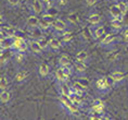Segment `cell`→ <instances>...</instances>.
Wrapping results in <instances>:
<instances>
[{
    "label": "cell",
    "mask_w": 128,
    "mask_h": 120,
    "mask_svg": "<svg viewBox=\"0 0 128 120\" xmlns=\"http://www.w3.org/2000/svg\"><path fill=\"white\" fill-rule=\"evenodd\" d=\"M59 100H60L61 106H62L68 112H70L73 116H78L79 115V109L80 108H79L78 106H76L75 104L71 100V98H70L68 96L59 95Z\"/></svg>",
    "instance_id": "6da1fadb"
},
{
    "label": "cell",
    "mask_w": 128,
    "mask_h": 120,
    "mask_svg": "<svg viewBox=\"0 0 128 120\" xmlns=\"http://www.w3.org/2000/svg\"><path fill=\"white\" fill-rule=\"evenodd\" d=\"M51 30L53 31V34L54 36L56 37H60L65 31H68V22L62 20L60 18H56V20L53 21V24H52V28Z\"/></svg>",
    "instance_id": "7a4b0ae2"
},
{
    "label": "cell",
    "mask_w": 128,
    "mask_h": 120,
    "mask_svg": "<svg viewBox=\"0 0 128 120\" xmlns=\"http://www.w3.org/2000/svg\"><path fill=\"white\" fill-rule=\"evenodd\" d=\"M117 42V36L113 33L110 34H105L103 37L99 42V46L103 47V48H111L112 46H114Z\"/></svg>",
    "instance_id": "3957f363"
},
{
    "label": "cell",
    "mask_w": 128,
    "mask_h": 120,
    "mask_svg": "<svg viewBox=\"0 0 128 120\" xmlns=\"http://www.w3.org/2000/svg\"><path fill=\"white\" fill-rule=\"evenodd\" d=\"M30 48L28 46V39H22V38H15L13 42V46H12V50L13 53H25L26 54L27 49Z\"/></svg>",
    "instance_id": "277c9868"
},
{
    "label": "cell",
    "mask_w": 128,
    "mask_h": 120,
    "mask_svg": "<svg viewBox=\"0 0 128 120\" xmlns=\"http://www.w3.org/2000/svg\"><path fill=\"white\" fill-rule=\"evenodd\" d=\"M96 89H97V91H99L100 93H106L111 90L110 86H108V84L105 75H101L96 80Z\"/></svg>",
    "instance_id": "5b68a950"
},
{
    "label": "cell",
    "mask_w": 128,
    "mask_h": 120,
    "mask_svg": "<svg viewBox=\"0 0 128 120\" xmlns=\"http://www.w3.org/2000/svg\"><path fill=\"white\" fill-rule=\"evenodd\" d=\"M18 28L12 26V25L4 24L0 27V33H1V37H15Z\"/></svg>",
    "instance_id": "8992f818"
},
{
    "label": "cell",
    "mask_w": 128,
    "mask_h": 120,
    "mask_svg": "<svg viewBox=\"0 0 128 120\" xmlns=\"http://www.w3.org/2000/svg\"><path fill=\"white\" fill-rule=\"evenodd\" d=\"M13 54L14 53L12 49H1V53H0L1 67H6L12 59H13Z\"/></svg>",
    "instance_id": "52a82bcc"
},
{
    "label": "cell",
    "mask_w": 128,
    "mask_h": 120,
    "mask_svg": "<svg viewBox=\"0 0 128 120\" xmlns=\"http://www.w3.org/2000/svg\"><path fill=\"white\" fill-rule=\"evenodd\" d=\"M56 84L68 83L70 80V75L63 70L62 67H58L56 71Z\"/></svg>",
    "instance_id": "ba28073f"
},
{
    "label": "cell",
    "mask_w": 128,
    "mask_h": 120,
    "mask_svg": "<svg viewBox=\"0 0 128 120\" xmlns=\"http://www.w3.org/2000/svg\"><path fill=\"white\" fill-rule=\"evenodd\" d=\"M90 35L94 41L101 39V38L105 35V27L103 26V25H96V26H92Z\"/></svg>",
    "instance_id": "9c48e42d"
},
{
    "label": "cell",
    "mask_w": 128,
    "mask_h": 120,
    "mask_svg": "<svg viewBox=\"0 0 128 120\" xmlns=\"http://www.w3.org/2000/svg\"><path fill=\"white\" fill-rule=\"evenodd\" d=\"M44 5L40 0H33L30 5V10L33 12V14H36V15H41L44 12Z\"/></svg>",
    "instance_id": "30bf717a"
},
{
    "label": "cell",
    "mask_w": 128,
    "mask_h": 120,
    "mask_svg": "<svg viewBox=\"0 0 128 120\" xmlns=\"http://www.w3.org/2000/svg\"><path fill=\"white\" fill-rule=\"evenodd\" d=\"M28 75H30V73H28L27 70L21 69L15 73L13 81H14V83H16V84H24L27 81Z\"/></svg>",
    "instance_id": "8fae6325"
},
{
    "label": "cell",
    "mask_w": 128,
    "mask_h": 120,
    "mask_svg": "<svg viewBox=\"0 0 128 120\" xmlns=\"http://www.w3.org/2000/svg\"><path fill=\"white\" fill-rule=\"evenodd\" d=\"M108 12H110V15L112 17V19H117V20H120L123 22L124 21V17L125 15L122 13V11H120V9L118 8V6L115 4L113 6H111L110 7V10H108Z\"/></svg>",
    "instance_id": "7c38bea8"
},
{
    "label": "cell",
    "mask_w": 128,
    "mask_h": 120,
    "mask_svg": "<svg viewBox=\"0 0 128 120\" xmlns=\"http://www.w3.org/2000/svg\"><path fill=\"white\" fill-rule=\"evenodd\" d=\"M28 46H30V49L33 54L41 55L44 53V49L41 48L40 44L38 43L37 39H28Z\"/></svg>",
    "instance_id": "4fadbf2b"
},
{
    "label": "cell",
    "mask_w": 128,
    "mask_h": 120,
    "mask_svg": "<svg viewBox=\"0 0 128 120\" xmlns=\"http://www.w3.org/2000/svg\"><path fill=\"white\" fill-rule=\"evenodd\" d=\"M73 68H74L75 72H77L79 75H84L85 72L87 71V63L75 60L74 62H73Z\"/></svg>",
    "instance_id": "5bb4252c"
},
{
    "label": "cell",
    "mask_w": 128,
    "mask_h": 120,
    "mask_svg": "<svg viewBox=\"0 0 128 120\" xmlns=\"http://www.w3.org/2000/svg\"><path fill=\"white\" fill-rule=\"evenodd\" d=\"M62 46H63V44H62V42H61V39L59 37L53 36V37H51L49 39V48H50V50L56 51V50L61 49Z\"/></svg>",
    "instance_id": "9a60e30c"
},
{
    "label": "cell",
    "mask_w": 128,
    "mask_h": 120,
    "mask_svg": "<svg viewBox=\"0 0 128 120\" xmlns=\"http://www.w3.org/2000/svg\"><path fill=\"white\" fill-rule=\"evenodd\" d=\"M14 37H1L0 38V49H12Z\"/></svg>",
    "instance_id": "2e32d148"
},
{
    "label": "cell",
    "mask_w": 128,
    "mask_h": 120,
    "mask_svg": "<svg viewBox=\"0 0 128 120\" xmlns=\"http://www.w3.org/2000/svg\"><path fill=\"white\" fill-rule=\"evenodd\" d=\"M28 33L30 34V37L32 39H39V38L44 37V31L41 30L39 26H36V27H32V28H28ZM28 34V35H30Z\"/></svg>",
    "instance_id": "e0dca14e"
},
{
    "label": "cell",
    "mask_w": 128,
    "mask_h": 120,
    "mask_svg": "<svg viewBox=\"0 0 128 120\" xmlns=\"http://www.w3.org/2000/svg\"><path fill=\"white\" fill-rule=\"evenodd\" d=\"M58 90H59V94L62 96H68L72 93V87L68 83L58 84Z\"/></svg>",
    "instance_id": "ac0fdd59"
},
{
    "label": "cell",
    "mask_w": 128,
    "mask_h": 120,
    "mask_svg": "<svg viewBox=\"0 0 128 120\" xmlns=\"http://www.w3.org/2000/svg\"><path fill=\"white\" fill-rule=\"evenodd\" d=\"M101 15L99 13H96V12H94V13H90L88 15V22L91 24V26H96V25H100L101 23Z\"/></svg>",
    "instance_id": "d6986e66"
},
{
    "label": "cell",
    "mask_w": 128,
    "mask_h": 120,
    "mask_svg": "<svg viewBox=\"0 0 128 120\" xmlns=\"http://www.w3.org/2000/svg\"><path fill=\"white\" fill-rule=\"evenodd\" d=\"M110 75H111L112 79L115 81V83H116V84H120V83H122L125 80V73L122 72L120 70L113 71V72H111Z\"/></svg>",
    "instance_id": "ffe728a7"
},
{
    "label": "cell",
    "mask_w": 128,
    "mask_h": 120,
    "mask_svg": "<svg viewBox=\"0 0 128 120\" xmlns=\"http://www.w3.org/2000/svg\"><path fill=\"white\" fill-rule=\"evenodd\" d=\"M59 38L61 39V42H62L63 45H68V44L71 43V42L73 41V38H74V36H73V32L70 31V30L65 31Z\"/></svg>",
    "instance_id": "44dd1931"
},
{
    "label": "cell",
    "mask_w": 128,
    "mask_h": 120,
    "mask_svg": "<svg viewBox=\"0 0 128 120\" xmlns=\"http://www.w3.org/2000/svg\"><path fill=\"white\" fill-rule=\"evenodd\" d=\"M39 19H40V17H37L36 14H30L26 21V25L28 26V28L38 26V25H39Z\"/></svg>",
    "instance_id": "7402d4cb"
},
{
    "label": "cell",
    "mask_w": 128,
    "mask_h": 120,
    "mask_svg": "<svg viewBox=\"0 0 128 120\" xmlns=\"http://www.w3.org/2000/svg\"><path fill=\"white\" fill-rule=\"evenodd\" d=\"M38 72H39V75L41 77H48L49 76V74H50V67H49V64H47V63H40V66L39 68H38Z\"/></svg>",
    "instance_id": "603a6c76"
},
{
    "label": "cell",
    "mask_w": 128,
    "mask_h": 120,
    "mask_svg": "<svg viewBox=\"0 0 128 120\" xmlns=\"http://www.w3.org/2000/svg\"><path fill=\"white\" fill-rule=\"evenodd\" d=\"M59 12H60V9L58 8L56 5H53V6H50V7H47L46 9H44V13H46L48 15H50V17L56 19L58 18V14H59Z\"/></svg>",
    "instance_id": "cb8c5ba5"
},
{
    "label": "cell",
    "mask_w": 128,
    "mask_h": 120,
    "mask_svg": "<svg viewBox=\"0 0 128 120\" xmlns=\"http://www.w3.org/2000/svg\"><path fill=\"white\" fill-rule=\"evenodd\" d=\"M71 87H72V91L73 92H75V93H78V94H84L86 91H87V89L82 85V83H79L78 81H74L73 82V84L71 85Z\"/></svg>",
    "instance_id": "d4e9b609"
},
{
    "label": "cell",
    "mask_w": 128,
    "mask_h": 120,
    "mask_svg": "<svg viewBox=\"0 0 128 120\" xmlns=\"http://www.w3.org/2000/svg\"><path fill=\"white\" fill-rule=\"evenodd\" d=\"M72 61L71 57L68 54H62L59 58V67H65V66H71Z\"/></svg>",
    "instance_id": "484cf974"
},
{
    "label": "cell",
    "mask_w": 128,
    "mask_h": 120,
    "mask_svg": "<svg viewBox=\"0 0 128 120\" xmlns=\"http://www.w3.org/2000/svg\"><path fill=\"white\" fill-rule=\"evenodd\" d=\"M66 21L72 25H76V24H78V22H79V17L75 12H70L68 14V17H66Z\"/></svg>",
    "instance_id": "4316f807"
},
{
    "label": "cell",
    "mask_w": 128,
    "mask_h": 120,
    "mask_svg": "<svg viewBox=\"0 0 128 120\" xmlns=\"http://www.w3.org/2000/svg\"><path fill=\"white\" fill-rule=\"evenodd\" d=\"M88 58H89V56H88L87 51H85V50H79L78 53L75 55V60L80 61V62H86L87 63Z\"/></svg>",
    "instance_id": "83f0119b"
},
{
    "label": "cell",
    "mask_w": 128,
    "mask_h": 120,
    "mask_svg": "<svg viewBox=\"0 0 128 120\" xmlns=\"http://www.w3.org/2000/svg\"><path fill=\"white\" fill-rule=\"evenodd\" d=\"M11 99V93L10 91L4 90V91H0V100L2 104H7L10 102Z\"/></svg>",
    "instance_id": "f1b7e54d"
},
{
    "label": "cell",
    "mask_w": 128,
    "mask_h": 120,
    "mask_svg": "<svg viewBox=\"0 0 128 120\" xmlns=\"http://www.w3.org/2000/svg\"><path fill=\"white\" fill-rule=\"evenodd\" d=\"M25 58H26V55H25V53H18V51H16V53L13 54V61L15 63L18 64H21L24 62Z\"/></svg>",
    "instance_id": "f546056e"
},
{
    "label": "cell",
    "mask_w": 128,
    "mask_h": 120,
    "mask_svg": "<svg viewBox=\"0 0 128 120\" xmlns=\"http://www.w3.org/2000/svg\"><path fill=\"white\" fill-rule=\"evenodd\" d=\"M112 28L115 31V32H118L123 28V22L117 20V19H111V22H110Z\"/></svg>",
    "instance_id": "4dcf8cb0"
},
{
    "label": "cell",
    "mask_w": 128,
    "mask_h": 120,
    "mask_svg": "<svg viewBox=\"0 0 128 120\" xmlns=\"http://www.w3.org/2000/svg\"><path fill=\"white\" fill-rule=\"evenodd\" d=\"M116 5L118 6V8L120 9L122 13H123L124 15L128 12V2L126 1V0H117Z\"/></svg>",
    "instance_id": "1f68e13d"
},
{
    "label": "cell",
    "mask_w": 128,
    "mask_h": 120,
    "mask_svg": "<svg viewBox=\"0 0 128 120\" xmlns=\"http://www.w3.org/2000/svg\"><path fill=\"white\" fill-rule=\"evenodd\" d=\"M8 86H9V80L6 75H2L0 77V91H4V90H8Z\"/></svg>",
    "instance_id": "d6a6232c"
},
{
    "label": "cell",
    "mask_w": 128,
    "mask_h": 120,
    "mask_svg": "<svg viewBox=\"0 0 128 120\" xmlns=\"http://www.w3.org/2000/svg\"><path fill=\"white\" fill-rule=\"evenodd\" d=\"M38 43L40 44V46L44 49V50H50V48H49V39H47L44 36L39 38V39H38Z\"/></svg>",
    "instance_id": "836d02e7"
},
{
    "label": "cell",
    "mask_w": 128,
    "mask_h": 120,
    "mask_svg": "<svg viewBox=\"0 0 128 120\" xmlns=\"http://www.w3.org/2000/svg\"><path fill=\"white\" fill-rule=\"evenodd\" d=\"M76 81H78L79 83H82V85H84L86 89L88 90V87H89V81H88V79L86 76H84V75L78 76V77H76Z\"/></svg>",
    "instance_id": "e575fe53"
},
{
    "label": "cell",
    "mask_w": 128,
    "mask_h": 120,
    "mask_svg": "<svg viewBox=\"0 0 128 120\" xmlns=\"http://www.w3.org/2000/svg\"><path fill=\"white\" fill-rule=\"evenodd\" d=\"M91 105L92 106H105V102L101 98H96V99L92 100Z\"/></svg>",
    "instance_id": "d590c367"
},
{
    "label": "cell",
    "mask_w": 128,
    "mask_h": 120,
    "mask_svg": "<svg viewBox=\"0 0 128 120\" xmlns=\"http://www.w3.org/2000/svg\"><path fill=\"white\" fill-rule=\"evenodd\" d=\"M66 4H68V0H54V5H56L59 9L65 7Z\"/></svg>",
    "instance_id": "8d00e7d4"
},
{
    "label": "cell",
    "mask_w": 128,
    "mask_h": 120,
    "mask_svg": "<svg viewBox=\"0 0 128 120\" xmlns=\"http://www.w3.org/2000/svg\"><path fill=\"white\" fill-rule=\"evenodd\" d=\"M105 77H106V81H108V86H110V89H113L114 86L117 85V84L115 83V81L111 77V75H106Z\"/></svg>",
    "instance_id": "74e56055"
},
{
    "label": "cell",
    "mask_w": 128,
    "mask_h": 120,
    "mask_svg": "<svg viewBox=\"0 0 128 120\" xmlns=\"http://www.w3.org/2000/svg\"><path fill=\"white\" fill-rule=\"evenodd\" d=\"M20 1L21 0H7L8 5L11 6V7H18V6L20 5Z\"/></svg>",
    "instance_id": "f35d334b"
},
{
    "label": "cell",
    "mask_w": 128,
    "mask_h": 120,
    "mask_svg": "<svg viewBox=\"0 0 128 120\" xmlns=\"http://www.w3.org/2000/svg\"><path fill=\"white\" fill-rule=\"evenodd\" d=\"M98 0H86V5L88 6V7H94V6L97 4Z\"/></svg>",
    "instance_id": "ab89813d"
},
{
    "label": "cell",
    "mask_w": 128,
    "mask_h": 120,
    "mask_svg": "<svg viewBox=\"0 0 128 120\" xmlns=\"http://www.w3.org/2000/svg\"><path fill=\"white\" fill-rule=\"evenodd\" d=\"M123 37H124L125 41L128 42V27L124 28V31H123Z\"/></svg>",
    "instance_id": "60d3db41"
},
{
    "label": "cell",
    "mask_w": 128,
    "mask_h": 120,
    "mask_svg": "<svg viewBox=\"0 0 128 120\" xmlns=\"http://www.w3.org/2000/svg\"><path fill=\"white\" fill-rule=\"evenodd\" d=\"M102 120H112L110 117H108L106 115H104V116H102Z\"/></svg>",
    "instance_id": "b9f144b4"
},
{
    "label": "cell",
    "mask_w": 128,
    "mask_h": 120,
    "mask_svg": "<svg viewBox=\"0 0 128 120\" xmlns=\"http://www.w3.org/2000/svg\"><path fill=\"white\" fill-rule=\"evenodd\" d=\"M7 120H11V119H7Z\"/></svg>",
    "instance_id": "7bdbcfd3"
}]
</instances>
